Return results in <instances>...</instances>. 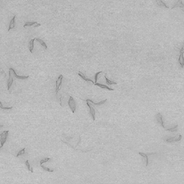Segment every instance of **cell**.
Returning <instances> with one entry per match:
<instances>
[{"instance_id": "obj_1", "label": "cell", "mask_w": 184, "mask_h": 184, "mask_svg": "<svg viewBox=\"0 0 184 184\" xmlns=\"http://www.w3.org/2000/svg\"><path fill=\"white\" fill-rule=\"evenodd\" d=\"M68 105H69V107H70L71 112L73 113H75L76 110V103L72 96H69V98L68 100Z\"/></svg>"}, {"instance_id": "obj_2", "label": "cell", "mask_w": 184, "mask_h": 184, "mask_svg": "<svg viewBox=\"0 0 184 184\" xmlns=\"http://www.w3.org/2000/svg\"><path fill=\"white\" fill-rule=\"evenodd\" d=\"M181 138L182 136L181 134H178V135H176L175 136H172V137L166 138L164 140H165V141L168 143H175L179 141V140H181Z\"/></svg>"}, {"instance_id": "obj_3", "label": "cell", "mask_w": 184, "mask_h": 184, "mask_svg": "<svg viewBox=\"0 0 184 184\" xmlns=\"http://www.w3.org/2000/svg\"><path fill=\"white\" fill-rule=\"evenodd\" d=\"M9 131H4L1 134H0V145L1 146H2L5 144V143L6 141L8 135Z\"/></svg>"}, {"instance_id": "obj_4", "label": "cell", "mask_w": 184, "mask_h": 184, "mask_svg": "<svg viewBox=\"0 0 184 184\" xmlns=\"http://www.w3.org/2000/svg\"><path fill=\"white\" fill-rule=\"evenodd\" d=\"M62 79H63V75H59L58 78L57 79L56 82V93H58L59 90L60 89L61 86H62Z\"/></svg>"}, {"instance_id": "obj_5", "label": "cell", "mask_w": 184, "mask_h": 184, "mask_svg": "<svg viewBox=\"0 0 184 184\" xmlns=\"http://www.w3.org/2000/svg\"><path fill=\"white\" fill-rule=\"evenodd\" d=\"M156 120L157 123H158L160 125L164 128L165 129H166V127H165V125H164V122H163V116L161 113H158V114L156 115Z\"/></svg>"}, {"instance_id": "obj_6", "label": "cell", "mask_w": 184, "mask_h": 184, "mask_svg": "<svg viewBox=\"0 0 184 184\" xmlns=\"http://www.w3.org/2000/svg\"><path fill=\"white\" fill-rule=\"evenodd\" d=\"M9 71L12 73L13 75V76H14V77L15 78H17V79L26 80V79H28V77H29L28 75H27V76H26V75H18L17 74L16 72L15 71V70L13 69V68H10Z\"/></svg>"}, {"instance_id": "obj_7", "label": "cell", "mask_w": 184, "mask_h": 184, "mask_svg": "<svg viewBox=\"0 0 184 184\" xmlns=\"http://www.w3.org/2000/svg\"><path fill=\"white\" fill-rule=\"evenodd\" d=\"M86 105L89 108V113L91 114V117L93 118V121H95V115H96V112H95V110L94 108L93 107V106L91 105V103H89V102H86Z\"/></svg>"}, {"instance_id": "obj_8", "label": "cell", "mask_w": 184, "mask_h": 184, "mask_svg": "<svg viewBox=\"0 0 184 184\" xmlns=\"http://www.w3.org/2000/svg\"><path fill=\"white\" fill-rule=\"evenodd\" d=\"M175 8H181L182 10L184 12V4L183 3V2H182V0H178L177 2L175 3V4L172 6V9Z\"/></svg>"}, {"instance_id": "obj_9", "label": "cell", "mask_w": 184, "mask_h": 184, "mask_svg": "<svg viewBox=\"0 0 184 184\" xmlns=\"http://www.w3.org/2000/svg\"><path fill=\"white\" fill-rule=\"evenodd\" d=\"M41 26V24L37 23V21H27L26 24L24 25V27L26 28V26H33V27H39Z\"/></svg>"}, {"instance_id": "obj_10", "label": "cell", "mask_w": 184, "mask_h": 184, "mask_svg": "<svg viewBox=\"0 0 184 184\" xmlns=\"http://www.w3.org/2000/svg\"><path fill=\"white\" fill-rule=\"evenodd\" d=\"M13 83V74H12V73L9 71V78H8V82H7L8 90H10V87H11Z\"/></svg>"}, {"instance_id": "obj_11", "label": "cell", "mask_w": 184, "mask_h": 184, "mask_svg": "<svg viewBox=\"0 0 184 184\" xmlns=\"http://www.w3.org/2000/svg\"><path fill=\"white\" fill-rule=\"evenodd\" d=\"M179 63L182 68L184 67V52H180L179 57Z\"/></svg>"}, {"instance_id": "obj_12", "label": "cell", "mask_w": 184, "mask_h": 184, "mask_svg": "<svg viewBox=\"0 0 184 184\" xmlns=\"http://www.w3.org/2000/svg\"><path fill=\"white\" fill-rule=\"evenodd\" d=\"M138 154H140V156H142L143 158H145V166H147L148 165V155H151V154H155L156 153H149V154H145V153H142V152H139Z\"/></svg>"}, {"instance_id": "obj_13", "label": "cell", "mask_w": 184, "mask_h": 184, "mask_svg": "<svg viewBox=\"0 0 184 184\" xmlns=\"http://www.w3.org/2000/svg\"><path fill=\"white\" fill-rule=\"evenodd\" d=\"M15 18H16V17L13 16V17L12 18V19L10 21L9 26H8V31L15 28Z\"/></svg>"}, {"instance_id": "obj_14", "label": "cell", "mask_w": 184, "mask_h": 184, "mask_svg": "<svg viewBox=\"0 0 184 184\" xmlns=\"http://www.w3.org/2000/svg\"><path fill=\"white\" fill-rule=\"evenodd\" d=\"M86 102H89V103H91V104L93 105H103V104H105V103L107 102V99H105V100H102V101H100L99 103H94L93 101H92V100H90V99H86Z\"/></svg>"}, {"instance_id": "obj_15", "label": "cell", "mask_w": 184, "mask_h": 184, "mask_svg": "<svg viewBox=\"0 0 184 184\" xmlns=\"http://www.w3.org/2000/svg\"><path fill=\"white\" fill-rule=\"evenodd\" d=\"M78 74V75H79L80 77L81 78H82V79L84 80H85L86 82H91V83H93V84H94V83H95V82H93V81L92 80L89 79V78H86V76H85V75H84L82 73L80 72V71H79Z\"/></svg>"}, {"instance_id": "obj_16", "label": "cell", "mask_w": 184, "mask_h": 184, "mask_svg": "<svg viewBox=\"0 0 184 184\" xmlns=\"http://www.w3.org/2000/svg\"><path fill=\"white\" fill-rule=\"evenodd\" d=\"M35 40V38H33L32 40H30V41L29 42V44H28V49H29V51L31 53H33V49H34V41Z\"/></svg>"}, {"instance_id": "obj_17", "label": "cell", "mask_w": 184, "mask_h": 184, "mask_svg": "<svg viewBox=\"0 0 184 184\" xmlns=\"http://www.w3.org/2000/svg\"><path fill=\"white\" fill-rule=\"evenodd\" d=\"M94 84H95V85H96V86H98L99 87H100V88L106 89L109 90V91H114V89L110 88L109 86H106V85H105V84H100V83H98V82H96V83H94Z\"/></svg>"}, {"instance_id": "obj_18", "label": "cell", "mask_w": 184, "mask_h": 184, "mask_svg": "<svg viewBox=\"0 0 184 184\" xmlns=\"http://www.w3.org/2000/svg\"><path fill=\"white\" fill-rule=\"evenodd\" d=\"M156 4H157L159 6H161V7H164L166 8H169L168 5H166L165 3L163 2V0H156Z\"/></svg>"}, {"instance_id": "obj_19", "label": "cell", "mask_w": 184, "mask_h": 184, "mask_svg": "<svg viewBox=\"0 0 184 184\" xmlns=\"http://www.w3.org/2000/svg\"><path fill=\"white\" fill-rule=\"evenodd\" d=\"M35 40L37 41L39 44H40V45L42 46V47H44V49H47V44L44 42V40H41L40 38H35Z\"/></svg>"}, {"instance_id": "obj_20", "label": "cell", "mask_w": 184, "mask_h": 184, "mask_svg": "<svg viewBox=\"0 0 184 184\" xmlns=\"http://www.w3.org/2000/svg\"><path fill=\"white\" fill-rule=\"evenodd\" d=\"M178 125H176L175 127H170V128H166V130L167 131H170V132H177V129H178Z\"/></svg>"}, {"instance_id": "obj_21", "label": "cell", "mask_w": 184, "mask_h": 184, "mask_svg": "<svg viewBox=\"0 0 184 184\" xmlns=\"http://www.w3.org/2000/svg\"><path fill=\"white\" fill-rule=\"evenodd\" d=\"M26 167H27V169H28V170L30 171V172L33 173V168H31V166H30V163H29V161H28V160L26 161Z\"/></svg>"}, {"instance_id": "obj_22", "label": "cell", "mask_w": 184, "mask_h": 184, "mask_svg": "<svg viewBox=\"0 0 184 184\" xmlns=\"http://www.w3.org/2000/svg\"><path fill=\"white\" fill-rule=\"evenodd\" d=\"M41 167L42 168V169L45 171H47V172H53L54 171V169H51V168H47V167H45L43 165L41 166Z\"/></svg>"}, {"instance_id": "obj_23", "label": "cell", "mask_w": 184, "mask_h": 184, "mask_svg": "<svg viewBox=\"0 0 184 184\" xmlns=\"http://www.w3.org/2000/svg\"><path fill=\"white\" fill-rule=\"evenodd\" d=\"M105 80H106V82H107V84H117L116 82H113V81H111L110 80H109L108 78H107V76H106V75H105Z\"/></svg>"}, {"instance_id": "obj_24", "label": "cell", "mask_w": 184, "mask_h": 184, "mask_svg": "<svg viewBox=\"0 0 184 184\" xmlns=\"http://www.w3.org/2000/svg\"><path fill=\"white\" fill-rule=\"evenodd\" d=\"M0 108H1V109H2V110H11L13 107H4L2 105V102L0 101Z\"/></svg>"}, {"instance_id": "obj_25", "label": "cell", "mask_w": 184, "mask_h": 184, "mask_svg": "<svg viewBox=\"0 0 184 184\" xmlns=\"http://www.w3.org/2000/svg\"><path fill=\"white\" fill-rule=\"evenodd\" d=\"M51 161V158H44V159H42V160L40 161V166H42V165H43V163H46V162H48V161Z\"/></svg>"}, {"instance_id": "obj_26", "label": "cell", "mask_w": 184, "mask_h": 184, "mask_svg": "<svg viewBox=\"0 0 184 184\" xmlns=\"http://www.w3.org/2000/svg\"><path fill=\"white\" fill-rule=\"evenodd\" d=\"M25 150H26V148H23L21 150H20V151H19L18 153H17V154L16 155L17 157H19V156H21V155L24 154V153H25Z\"/></svg>"}, {"instance_id": "obj_27", "label": "cell", "mask_w": 184, "mask_h": 184, "mask_svg": "<svg viewBox=\"0 0 184 184\" xmlns=\"http://www.w3.org/2000/svg\"><path fill=\"white\" fill-rule=\"evenodd\" d=\"M100 73H102V71H99V72L96 73V74H95V83H96L97 81H98V75H99V74H100Z\"/></svg>"}, {"instance_id": "obj_28", "label": "cell", "mask_w": 184, "mask_h": 184, "mask_svg": "<svg viewBox=\"0 0 184 184\" xmlns=\"http://www.w3.org/2000/svg\"><path fill=\"white\" fill-rule=\"evenodd\" d=\"M179 51H180V52H184V44L183 45V47H181V49H180Z\"/></svg>"}, {"instance_id": "obj_29", "label": "cell", "mask_w": 184, "mask_h": 184, "mask_svg": "<svg viewBox=\"0 0 184 184\" xmlns=\"http://www.w3.org/2000/svg\"><path fill=\"white\" fill-rule=\"evenodd\" d=\"M3 127V125H0V128H1V127Z\"/></svg>"}, {"instance_id": "obj_30", "label": "cell", "mask_w": 184, "mask_h": 184, "mask_svg": "<svg viewBox=\"0 0 184 184\" xmlns=\"http://www.w3.org/2000/svg\"><path fill=\"white\" fill-rule=\"evenodd\" d=\"M2 146H1V145H0V149H2Z\"/></svg>"}]
</instances>
